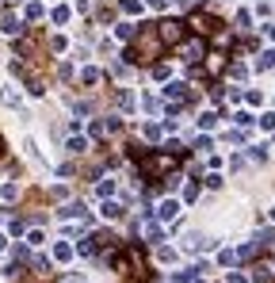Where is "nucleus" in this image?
I'll list each match as a JSON object with an SVG mask.
<instances>
[{
  "mask_svg": "<svg viewBox=\"0 0 275 283\" xmlns=\"http://www.w3.org/2000/svg\"><path fill=\"white\" fill-rule=\"evenodd\" d=\"M249 23H252V16H249V12H237V27H241V31H245Z\"/></svg>",
  "mask_w": 275,
  "mask_h": 283,
  "instance_id": "aec40b11",
  "label": "nucleus"
},
{
  "mask_svg": "<svg viewBox=\"0 0 275 283\" xmlns=\"http://www.w3.org/2000/svg\"><path fill=\"white\" fill-rule=\"evenodd\" d=\"M80 81H84V85H96V81H99V69H84Z\"/></svg>",
  "mask_w": 275,
  "mask_h": 283,
  "instance_id": "4468645a",
  "label": "nucleus"
},
{
  "mask_svg": "<svg viewBox=\"0 0 275 283\" xmlns=\"http://www.w3.org/2000/svg\"><path fill=\"white\" fill-rule=\"evenodd\" d=\"M180 54H183L187 65H195V62H203V58H206V46H203V39L195 35V39H183V43H180Z\"/></svg>",
  "mask_w": 275,
  "mask_h": 283,
  "instance_id": "20e7f679",
  "label": "nucleus"
},
{
  "mask_svg": "<svg viewBox=\"0 0 275 283\" xmlns=\"http://www.w3.org/2000/svg\"><path fill=\"white\" fill-rule=\"evenodd\" d=\"M260 69H275V50H268V54L260 58Z\"/></svg>",
  "mask_w": 275,
  "mask_h": 283,
  "instance_id": "dca6fc26",
  "label": "nucleus"
},
{
  "mask_svg": "<svg viewBox=\"0 0 275 283\" xmlns=\"http://www.w3.org/2000/svg\"><path fill=\"white\" fill-rule=\"evenodd\" d=\"M126 283H141V280H126Z\"/></svg>",
  "mask_w": 275,
  "mask_h": 283,
  "instance_id": "bb28decb",
  "label": "nucleus"
},
{
  "mask_svg": "<svg viewBox=\"0 0 275 283\" xmlns=\"http://www.w3.org/2000/svg\"><path fill=\"white\" fill-rule=\"evenodd\" d=\"M172 165H176L172 153H153V157L141 161V173L145 176H164V173H172Z\"/></svg>",
  "mask_w": 275,
  "mask_h": 283,
  "instance_id": "f03ea898",
  "label": "nucleus"
},
{
  "mask_svg": "<svg viewBox=\"0 0 275 283\" xmlns=\"http://www.w3.org/2000/svg\"><path fill=\"white\" fill-rule=\"evenodd\" d=\"M229 283H249V280H245V276H237V272H233V276H229Z\"/></svg>",
  "mask_w": 275,
  "mask_h": 283,
  "instance_id": "b1692460",
  "label": "nucleus"
},
{
  "mask_svg": "<svg viewBox=\"0 0 275 283\" xmlns=\"http://www.w3.org/2000/svg\"><path fill=\"white\" fill-rule=\"evenodd\" d=\"M260 241H264V245H272V241H275V230H264V234H260Z\"/></svg>",
  "mask_w": 275,
  "mask_h": 283,
  "instance_id": "5701e85b",
  "label": "nucleus"
},
{
  "mask_svg": "<svg viewBox=\"0 0 275 283\" xmlns=\"http://www.w3.org/2000/svg\"><path fill=\"white\" fill-rule=\"evenodd\" d=\"M183 88H187V85H180V81H172V85L164 88V92H168V96H183Z\"/></svg>",
  "mask_w": 275,
  "mask_h": 283,
  "instance_id": "6ab92c4d",
  "label": "nucleus"
},
{
  "mask_svg": "<svg viewBox=\"0 0 275 283\" xmlns=\"http://www.w3.org/2000/svg\"><path fill=\"white\" fill-rule=\"evenodd\" d=\"M214 123H218V115H214V111H206L203 119H199V127H203V131H210V127H214Z\"/></svg>",
  "mask_w": 275,
  "mask_h": 283,
  "instance_id": "2eb2a0df",
  "label": "nucleus"
},
{
  "mask_svg": "<svg viewBox=\"0 0 275 283\" xmlns=\"http://www.w3.org/2000/svg\"><path fill=\"white\" fill-rule=\"evenodd\" d=\"M54 257H58V261H69V257H73V249H69V245H58V249H54Z\"/></svg>",
  "mask_w": 275,
  "mask_h": 283,
  "instance_id": "a211bd4d",
  "label": "nucleus"
},
{
  "mask_svg": "<svg viewBox=\"0 0 275 283\" xmlns=\"http://www.w3.org/2000/svg\"><path fill=\"white\" fill-rule=\"evenodd\" d=\"M160 50H164V43H160L157 27H145V31H138L134 35V46L126 50V58L134 62V65H145V62H153Z\"/></svg>",
  "mask_w": 275,
  "mask_h": 283,
  "instance_id": "f257e3e1",
  "label": "nucleus"
},
{
  "mask_svg": "<svg viewBox=\"0 0 275 283\" xmlns=\"http://www.w3.org/2000/svg\"><path fill=\"white\" fill-rule=\"evenodd\" d=\"M252 276H256V280H272L275 276V261H256L252 264Z\"/></svg>",
  "mask_w": 275,
  "mask_h": 283,
  "instance_id": "0eeeda50",
  "label": "nucleus"
},
{
  "mask_svg": "<svg viewBox=\"0 0 275 283\" xmlns=\"http://www.w3.org/2000/svg\"><path fill=\"white\" fill-rule=\"evenodd\" d=\"M115 35H118V39H134L138 27H134V23H118V27H115Z\"/></svg>",
  "mask_w": 275,
  "mask_h": 283,
  "instance_id": "1a4fd4ad",
  "label": "nucleus"
},
{
  "mask_svg": "<svg viewBox=\"0 0 275 283\" xmlns=\"http://www.w3.org/2000/svg\"><path fill=\"white\" fill-rule=\"evenodd\" d=\"M88 150V142H80V138H73V142H69V153H84Z\"/></svg>",
  "mask_w": 275,
  "mask_h": 283,
  "instance_id": "f3484780",
  "label": "nucleus"
},
{
  "mask_svg": "<svg viewBox=\"0 0 275 283\" xmlns=\"http://www.w3.org/2000/svg\"><path fill=\"white\" fill-rule=\"evenodd\" d=\"M272 218H275V207H272Z\"/></svg>",
  "mask_w": 275,
  "mask_h": 283,
  "instance_id": "cd10ccee",
  "label": "nucleus"
},
{
  "mask_svg": "<svg viewBox=\"0 0 275 283\" xmlns=\"http://www.w3.org/2000/svg\"><path fill=\"white\" fill-rule=\"evenodd\" d=\"M268 35H272V39H275V23H272V27H268Z\"/></svg>",
  "mask_w": 275,
  "mask_h": 283,
  "instance_id": "a878e982",
  "label": "nucleus"
},
{
  "mask_svg": "<svg viewBox=\"0 0 275 283\" xmlns=\"http://www.w3.org/2000/svg\"><path fill=\"white\" fill-rule=\"evenodd\" d=\"M118 108L130 111V108H134V96H130V92H118Z\"/></svg>",
  "mask_w": 275,
  "mask_h": 283,
  "instance_id": "ddd939ff",
  "label": "nucleus"
},
{
  "mask_svg": "<svg viewBox=\"0 0 275 283\" xmlns=\"http://www.w3.org/2000/svg\"><path fill=\"white\" fill-rule=\"evenodd\" d=\"M145 4H149V8H164V0H145Z\"/></svg>",
  "mask_w": 275,
  "mask_h": 283,
  "instance_id": "393cba45",
  "label": "nucleus"
},
{
  "mask_svg": "<svg viewBox=\"0 0 275 283\" xmlns=\"http://www.w3.org/2000/svg\"><path fill=\"white\" fill-rule=\"evenodd\" d=\"M260 123H264V127H268V131H275V111H268V115H264V119H260Z\"/></svg>",
  "mask_w": 275,
  "mask_h": 283,
  "instance_id": "4be33fe9",
  "label": "nucleus"
},
{
  "mask_svg": "<svg viewBox=\"0 0 275 283\" xmlns=\"http://www.w3.org/2000/svg\"><path fill=\"white\" fill-rule=\"evenodd\" d=\"M187 27H191V31H195V35L203 39V35H214V31H218L222 23H214L210 16H206V12H191V16H187Z\"/></svg>",
  "mask_w": 275,
  "mask_h": 283,
  "instance_id": "39448f33",
  "label": "nucleus"
},
{
  "mask_svg": "<svg viewBox=\"0 0 275 283\" xmlns=\"http://www.w3.org/2000/svg\"><path fill=\"white\" fill-rule=\"evenodd\" d=\"M157 215H160V218H176V215H180V203H176V199H164Z\"/></svg>",
  "mask_w": 275,
  "mask_h": 283,
  "instance_id": "6e6552de",
  "label": "nucleus"
},
{
  "mask_svg": "<svg viewBox=\"0 0 275 283\" xmlns=\"http://www.w3.org/2000/svg\"><path fill=\"white\" fill-rule=\"evenodd\" d=\"M222 69H226V54H222V50H218V54H206V73H210V77H218Z\"/></svg>",
  "mask_w": 275,
  "mask_h": 283,
  "instance_id": "423d86ee",
  "label": "nucleus"
},
{
  "mask_svg": "<svg viewBox=\"0 0 275 283\" xmlns=\"http://www.w3.org/2000/svg\"><path fill=\"white\" fill-rule=\"evenodd\" d=\"M69 20V8H54V23H65Z\"/></svg>",
  "mask_w": 275,
  "mask_h": 283,
  "instance_id": "412c9836",
  "label": "nucleus"
},
{
  "mask_svg": "<svg viewBox=\"0 0 275 283\" xmlns=\"http://www.w3.org/2000/svg\"><path fill=\"white\" fill-rule=\"evenodd\" d=\"M0 100H4V104H8V108H16V104H20V96H16V92H12V88H4V92H0Z\"/></svg>",
  "mask_w": 275,
  "mask_h": 283,
  "instance_id": "f8f14e48",
  "label": "nucleus"
},
{
  "mask_svg": "<svg viewBox=\"0 0 275 283\" xmlns=\"http://www.w3.org/2000/svg\"><path fill=\"white\" fill-rule=\"evenodd\" d=\"M4 35H20V20L16 16H4Z\"/></svg>",
  "mask_w": 275,
  "mask_h": 283,
  "instance_id": "9b49d317",
  "label": "nucleus"
},
{
  "mask_svg": "<svg viewBox=\"0 0 275 283\" xmlns=\"http://www.w3.org/2000/svg\"><path fill=\"white\" fill-rule=\"evenodd\" d=\"M103 218H122V207H118V203H111V199H107V203H103Z\"/></svg>",
  "mask_w": 275,
  "mask_h": 283,
  "instance_id": "9d476101",
  "label": "nucleus"
},
{
  "mask_svg": "<svg viewBox=\"0 0 275 283\" xmlns=\"http://www.w3.org/2000/svg\"><path fill=\"white\" fill-rule=\"evenodd\" d=\"M157 35H160L164 46H180L183 43V23L180 20H164V23H157Z\"/></svg>",
  "mask_w": 275,
  "mask_h": 283,
  "instance_id": "7ed1b4c3",
  "label": "nucleus"
}]
</instances>
